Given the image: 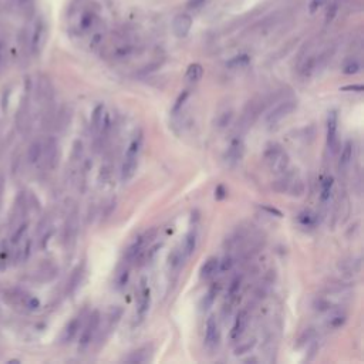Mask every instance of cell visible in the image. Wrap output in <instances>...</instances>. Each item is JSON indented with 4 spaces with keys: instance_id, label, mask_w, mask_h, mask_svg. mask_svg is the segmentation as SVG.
Listing matches in <instances>:
<instances>
[{
    "instance_id": "obj_36",
    "label": "cell",
    "mask_w": 364,
    "mask_h": 364,
    "mask_svg": "<svg viewBox=\"0 0 364 364\" xmlns=\"http://www.w3.org/2000/svg\"><path fill=\"white\" fill-rule=\"evenodd\" d=\"M81 276H83V269L79 266L74 272H73V275H71L70 277V282H69V292H70V293H73V292L76 290V287L80 284Z\"/></svg>"
},
{
    "instance_id": "obj_20",
    "label": "cell",
    "mask_w": 364,
    "mask_h": 364,
    "mask_svg": "<svg viewBox=\"0 0 364 364\" xmlns=\"http://www.w3.org/2000/svg\"><path fill=\"white\" fill-rule=\"evenodd\" d=\"M150 306H151V290L148 287H144L141 296H140V304H138V309H137V314H138L140 321L145 319L147 313L150 310Z\"/></svg>"
},
{
    "instance_id": "obj_47",
    "label": "cell",
    "mask_w": 364,
    "mask_h": 364,
    "mask_svg": "<svg viewBox=\"0 0 364 364\" xmlns=\"http://www.w3.org/2000/svg\"><path fill=\"white\" fill-rule=\"evenodd\" d=\"M3 191H5V184H3V178L0 177V208H2V201H3Z\"/></svg>"
},
{
    "instance_id": "obj_19",
    "label": "cell",
    "mask_w": 364,
    "mask_h": 364,
    "mask_svg": "<svg viewBox=\"0 0 364 364\" xmlns=\"http://www.w3.org/2000/svg\"><path fill=\"white\" fill-rule=\"evenodd\" d=\"M81 326V320L80 317H74L73 320H70L67 323V326L64 327L62 333V337H60V341L62 343H70L74 340V337L77 336L79 330H80Z\"/></svg>"
},
{
    "instance_id": "obj_41",
    "label": "cell",
    "mask_w": 364,
    "mask_h": 364,
    "mask_svg": "<svg viewBox=\"0 0 364 364\" xmlns=\"http://www.w3.org/2000/svg\"><path fill=\"white\" fill-rule=\"evenodd\" d=\"M326 3H327V0H311L310 5H309V12L313 15V13H316L321 6H324Z\"/></svg>"
},
{
    "instance_id": "obj_37",
    "label": "cell",
    "mask_w": 364,
    "mask_h": 364,
    "mask_svg": "<svg viewBox=\"0 0 364 364\" xmlns=\"http://www.w3.org/2000/svg\"><path fill=\"white\" fill-rule=\"evenodd\" d=\"M346 320L347 316L346 314H343V313L333 314L329 320V327H331V329H338V327H341V326L346 323Z\"/></svg>"
},
{
    "instance_id": "obj_3",
    "label": "cell",
    "mask_w": 364,
    "mask_h": 364,
    "mask_svg": "<svg viewBox=\"0 0 364 364\" xmlns=\"http://www.w3.org/2000/svg\"><path fill=\"white\" fill-rule=\"evenodd\" d=\"M142 142H144V135L140 131V133L134 135L128 148H127L124 162H123V167H121V182L123 184L130 182L135 175V171L138 167V157H140V152H141L142 148Z\"/></svg>"
},
{
    "instance_id": "obj_24",
    "label": "cell",
    "mask_w": 364,
    "mask_h": 364,
    "mask_svg": "<svg viewBox=\"0 0 364 364\" xmlns=\"http://www.w3.org/2000/svg\"><path fill=\"white\" fill-rule=\"evenodd\" d=\"M204 76V67L199 63H192L189 64L185 73V80L188 83H198Z\"/></svg>"
},
{
    "instance_id": "obj_39",
    "label": "cell",
    "mask_w": 364,
    "mask_h": 364,
    "mask_svg": "<svg viewBox=\"0 0 364 364\" xmlns=\"http://www.w3.org/2000/svg\"><path fill=\"white\" fill-rule=\"evenodd\" d=\"M233 265H235V259L231 255H226L222 260H219V272H228L233 267Z\"/></svg>"
},
{
    "instance_id": "obj_34",
    "label": "cell",
    "mask_w": 364,
    "mask_h": 364,
    "mask_svg": "<svg viewBox=\"0 0 364 364\" xmlns=\"http://www.w3.org/2000/svg\"><path fill=\"white\" fill-rule=\"evenodd\" d=\"M30 252H32V240L27 239L26 242L22 245L20 250H18L16 259H19V262H25V260H27L29 256H30Z\"/></svg>"
},
{
    "instance_id": "obj_7",
    "label": "cell",
    "mask_w": 364,
    "mask_h": 364,
    "mask_svg": "<svg viewBox=\"0 0 364 364\" xmlns=\"http://www.w3.org/2000/svg\"><path fill=\"white\" fill-rule=\"evenodd\" d=\"M98 327H100V313L93 311L80 334V341H79V351L80 353H84V351L89 350V347L91 346L93 340L97 334Z\"/></svg>"
},
{
    "instance_id": "obj_8",
    "label": "cell",
    "mask_w": 364,
    "mask_h": 364,
    "mask_svg": "<svg viewBox=\"0 0 364 364\" xmlns=\"http://www.w3.org/2000/svg\"><path fill=\"white\" fill-rule=\"evenodd\" d=\"M296 108H297L296 100H284L279 106H276L269 111V114L266 116V124L269 127H275L280 121H283L284 118L290 116L293 111H296Z\"/></svg>"
},
{
    "instance_id": "obj_28",
    "label": "cell",
    "mask_w": 364,
    "mask_h": 364,
    "mask_svg": "<svg viewBox=\"0 0 364 364\" xmlns=\"http://www.w3.org/2000/svg\"><path fill=\"white\" fill-rule=\"evenodd\" d=\"M249 63H250V56L243 53V54H238V56H235V57H232L226 66L231 67V69H242V67H246Z\"/></svg>"
},
{
    "instance_id": "obj_26",
    "label": "cell",
    "mask_w": 364,
    "mask_h": 364,
    "mask_svg": "<svg viewBox=\"0 0 364 364\" xmlns=\"http://www.w3.org/2000/svg\"><path fill=\"white\" fill-rule=\"evenodd\" d=\"M121 317H123V309H121L120 306H116V307H113V309L110 310L108 316H107V327H106L107 334L116 327Z\"/></svg>"
},
{
    "instance_id": "obj_30",
    "label": "cell",
    "mask_w": 364,
    "mask_h": 364,
    "mask_svg": "<svg viewBox=\"0 0 364 364\" xmlns=\"http://www.w3.org/2000/svg\"><path fill=\"white\" fill-rule=\"evenodd\" d=\"M341 69H343L344 74H357L358 71L361 70V64L357 59H348L344 62Z\"/></svg>"
},
{
    "instance_id": "obj_17",
    "label": "cell",
    "mask_w": 364,
    "mask_h": 364,
    "mask_svg": "<svg viewBox=\"0 0 364 364\" xmlns=\"http://www.w3.org/2000/svg\"><path fill=\"white\" fill-rule=\"evenodd\" d=\"M29 116H30V103H29V96H27L26 91L25 97L22 98L18 116H16V125H18L20 131H23L27 127V124H29Z\"/></svg>"
},
{
    "instance_id": "obj_29",
    "label": "cell",
    "mask_w": 364,
    "mask_h": 364,
    "mask_svg": "<svg viewBox=\"0 0 364 364\" xmlns=\"http://www.w3.org/2000/svg\"><path fill=\"white\" fill-rule=\"evenodd\" d=\"M185 260L184 255H182V250L179 249H174V252L169 255L168 258V265L171 267V270H177L178 267L182 265V262Z\"/></svg>"
},
{
    "instance_id": "obj_12",
    "label": "cell",
    "mask_w": 364,
    "mask_h": 364,
    "mask_svg": "<svg viewBox=\"0 0 364 364\" xmlns=\"http://www.w3.org/2000/svg\"><path fill=\"white\" fill-rule=\"evenodd\" d=\"M337 128H338V116L337 111L331 110L327 117V147L331 152H336L338 145L337 138Z\"/></svg>"
},
{
    "instance_id": "obj_48",
    "label": "cell",
    "mask_w": 364,
    "mask_h": 364,
    "mask_svg": "<svg viewBox=\"0 0 364 364\" xmlns=\"http://www.w3.org/2000/svg\"><path fill=\"white\" fill-rule=\"evenodd\" d=\"M343 90H357V91H363V86H361V84H357V86H347V87H343Z\"/></svg>"
},
{
    "instance_id": "obj_15",
    "label": "cell",
    "mask_w": 364,
    "mask_h": 364,
    "mask_svg": "<svg viewBox=\"0 0 364 364\" xmlns=\"http://www.w3.org/2000/svg\"><path fill=\"white\" fill-rule=\"evenodd\" d=\"M248 321H249L248 311L240 310L239 313H238V316H236V319H235L233 326H232V330H231L232 341H238V340L243 336L245 330H246V327H248Z\"/></svg>"
},
{
    "instance_id": "obj_23",
    "label": "cell",
    "mask_w": 364,
    "mask_h": 364,
    "mask_svg": "<svg viewBox=\"0 0 364 364\" xmlns=\"http://www.w3.org/2000/svg\"><path fill=\"white\" fill-rule=\"evenodd\" d=\"M104 106L103 104H98L93 114H91V131L94 134H100L101 131V127H103V121H104Z\"/></svg>"
},
{
    "instance_id": "obj_25",
    "label": "cell",
    "mask_w": 364,
    "mask_h": 364,
    "mask_svg": "<svg viewBox=\"0 0 364 364\" xmlns=\"http://www.w3.org/2000/svg\"><path fill=\"white\" fill-rule=\"evenodd\" d=\"M150 354H151L150 348L148 347H142V348L137 350V351H133L128 357H125L124 361H127V363H145V361L150 360Z\"/></svg>"
},
{
    "instance_id": "obj_32",
    "label": "cell",
    "mask_w": 364,
    "mask_h": 364,
    "mask_svg": "<svg viewBox=\"0 0 364 364\" xmlns=\"http://www.w3.org/2000/svg\"><path fill=\"white\" fill-rule=\"evenodd\" d=\"M188 97H189V91L188 90H184L179 96H178V98L175 100V103H174V106H172V116H177L178 113L182 110V107H184V104L187 103V100Z\"/></svg>"
},
{
    "instance_id": "obj_43",
    "label": "cell",
    "mask_w": 364,
    "mask_h": 364,
    "mask_svg": "<svg viewBox=\"0 0 364 364\" xmlns=\"http://www.w3.org/2000/svg\"><path fill=\"white\" fill-rule=\"evenodd\" d=\"M231 118H232V113H223L218 124H219V127H226V125L231 123Z\"/></svg>"
},
{
    "instance_id": "obj_5",
    "label": "cell",
    "mask_w": 364,
    "mask_h": 364,
    "mask_svg": "<svg viewBox=\"0 0 364 364\" xmlns=\"http://www.w3.org/2000/svg\"><path fill=\"white\" fill-rule=\"evenodd\" d=\"M265 160L270 169L276 174H284L289 168V157L277 144H272L270 147H267L265 151Z\"/></svg>"
},
{
    "instance_id": "obj_21",
    "label": "cell",
    "mask_w": 364,
    "mask_h": 364,
    "mask_svg": "<svg viewBox=\"0 0 364 364\" xmlns=\"http://www.w3.org/2000/svg\"><path fill=\"white\" fill-rule=\"evenodd\" d=\"M219 272V259L218 258H209L206 259L204 265L201 266L199 270V277L201 279H211L213 276Z\"/></svg>"
},
{
    "instance_id": "obj_22",
    "label": "cell",
    "mask_w": 364,
    "mask_h": 364,
    "mask_svg": "<svg viewBox=\"0 0 364 364\" xmlns=\"http://www.w3.org/2000/svg\"><path fill=\"white\" fill-rule=\"evenodd\" d=\"M196 243H198V235L192 229V231L188 232L185 239H184V245H182V255H184V258H189L195 252Z\"/></svg>"
},
{
    "instance_id": "obj_14",
    "label": "cell",
    "mask_w": 364,
    "mask_h": 364,
    "mask_svg": "<svg viewBox=\"0 0 364 364\" xmlns=\"http://www.w3.org/2000/svg\"><path fill=\"white\" fill-rule=\"evenodd\" d=\"M242 157H243V141L238 135V137H235L232 140L231 145H229L228 151L225 154V161H226L228 165L233 167V165H236L242 160Z\"/></svg>"
},
{
    "instance_id": "obj_33",
    "label": "cell",
    "mask_w": 364,
    "mask_h": 364,
    "mask_svg": "<svg viewBox=\"0 0 364 364\" xmlns=\"http://www.w3.org/2000/svg\"><path fill=\"white\" fill-rule=\"evenodd\" d=\"M255 346H256V340H255V338L248 340V341L242 343V344H239V346L235 348V355L248 354V353H250V351L255 348Z\"/></svg>"
},
{
    "instance_id": "obj_38",
    "label": "cell",
    "mask_w": 364,
    "mask_h": 364,
    "mask_svg": "<svg viewBox=\"0 0 364 364\" xmlns=\"http://www.w3.org/2000/svg\"><path fill=\"white\" fill-rule=\"evenodd\" d=\"M299 222L304 226H313L316 223V215L311 212H303L299 215Z\"/></svg>"
},
{
    "instance_id": "obj_2",
    "label": "cell",
    "mask_w": 364,
    "mask_h": 364,
    "mask_svg": "<svg viewBox=\"0 0 364 364\" xmlns=\"http://www.w3.org/2000/svg\"><path fill=\"white\" fill-rule=\"evenodd\" d=\"M47 42V23L43 16L37 15L30 19L25 30V47L27 53L39 56Z\"/></svg>"
},
{
    "instance_id": "obj_44",
    "label": "cell",
    "mask_w": 364,
    "mask_h": 364,
    "mask_svg": "<svg viewBox=\"0 0 364 364\" xmlns=\"http://www.w3.org/2000/svg\"><path fill=\"white\" fill-rule=\"evenodd\" d=\"M226 194H228V191L225 189L223 185H218L216 189H215V198H216V199H223V198L226 196Z\"/></svg>"
},
{
    "instance_id": "obj_16",
    "label": "cell",
    "mask_w": 364,
    "mask_h": 364,
    "mask_svg": "<svg viewBox=\"0 0 364 364\" xmlns=\"http://www.w3.org/2000/svg\"><path fill=\"white\" fill-rule=\"evenodd\" d=\"M42 157H43V141L36 140L27 148V164L32 165V167H36V165L42 164Z\"/></svg>"
},
{
    "instance_id": "obj_6",
    "label": "cell",
    "mask_w": 364,
    "mask_h": 364,
    "mask_svg": "<svg viewBox=\"0 0 364 364\" xmlns=\"http://www.w3.org/2000/svg\"><path fill=\"white\" fill-rule=\"evenodd\" d=\"M155 232H157L155 229H150V231L144 232L138 238H135V240L125 250V259L128 260V263L140 259V256L145 252V249L148 248V245L151 243L152 239L155 238Z\"/></svg>"
},
{
    "instance_id": "obj_35",
    "label": "cell",
    "mask_w": 364,
    "mask_h": 364,
    "mask_svg": "<svg viewBox=\"0 0 364 364\" xmlns=\"http://www.w3.org/2000/svg\"><path fill=\"white\" fill-rule=\"evenodd\" d=\"M130 277V269L128 267H123L118 273L116 275V287L117 289H123Z\"/></svg>"
},
{
    "instance_id": "obj_13",
    "label": "cell",
    "mask_w": 364,
    "mask_h": 364,
    "mask_svg": "<svg viewBox=\"0 0 364 364\" xmlns=\"http://www.w3.org/2000/svg\"><path fill=\"white\" fill-rule=\"evenodd\" d=\"M219 337H221V333H219L218 321L213 316H211L205 324V346L213 348L219 343Z\"/></svg>"
},
{
    "instance_id": "obj_18",
    "label": "cell",
    "mask_w": 364,
    "mask_h": 364,
    "mask_svg": "<svg viewBox=\"0 0 364 364\" xmlns=\"http://www.w3.org/2000/svg\"><path fill=\"white\" fill-rule=\"evenodd\" d=\"M353 157H354V144H353L351 140H348L343 145V150H341V154H340V161H338L340 172H346L347 168L351 164V161H353Z\"/></svg>"
},
{
    "instance_id": "obj_27",
    "label": "cell",
    "mask_w": 364,
    "mask_h": 364,
    "mask_svg": "<svg viewBox=\"0 0 364 364\" xmlns=\"http://www.w3.org/2000/svg\"><path fill=\"white\" fill-rule=\"evenodd\" d=\"M218 292H219V286L213 284L212 287L208 290V293L205 294L204 299H202V303H201V310L206 311L212 307V304H213V302H215V297H216Z\"/></svg>"
},
{
    "instance_id": "obj_11",
    "label": "cell",
    "mask_w": 364,
    "mask_h": 364,
    "mask_svg": "<svg viewBox=\"0 0 364 364\" xmlns=\"http://www.w3.org/2000/svg\"><path fill=\"white\" fill-rule=\"evenodd\" d=\"M192 23L194 20L191 18V15L188 13H178L177 16L172 20V32L177 36L178 39H185L191 29H192Z\"/></svg>"
},
{
    "instance_id": "obj_45",
    "label": "cell",
    "mask_w": 364,
    "mask_h": 364,
    "mask_svg": "<svg viewBox=\"0 0 364 364\" xmlns=\"http://www.w3.org/2000/svg\"><path fill=\"white\" fill-rule=\"evenodd\" d=\"M13 2L20 9H29L32 6V3H33V0H13Z\"/></svg>"
},
{
    "instance_id": "obj_46",
    "label": "cell",
    "mask_w": 364,
    "mask_h": 364,
    "mask_svg": "<svg viewBox=\"0 0 364 364\" xmlns=\"http://www.w3.org/2000/svg\"><path fill=\"white\" fill-rule=\"evenodd\" d=\"M262 208H263L265 211H267V212H269V213H272V215H276L277 218H282V216H283V213L280 212L279 209H276V208H272V206H267V205H263Z\"/></svg>"
},
{
    "instance_id": "obj_1",
    "label": "cell",
    "mask_w": 364,
    "mask_h": 364,
    "mask_svg": "<svg viewBox=\"0 0 364 364\" xmlns=\"http://www.w3.org/2000/svg\"><path fill=\"white\" fill-rule=\"evenodd\" d=\"M67 29L76 37H89L104 32L101 9L94 0H73L67 9Z\"/></svg>"
},
{
    "instance_id": "obj_4",
    "label": "cell",
    "mask_w": 364,
    "mask_h": 364,
    "mask_svg": "<svg viewBox=\"0 0 364 364\" xmlns=\"http://www.w3.org/2000/svg\"><path fill=\"white\" fill-rule=\"evenodd\" d=\"M137 50H138V45L135 39L130 33L124 32L117 37V42L111 50V57L114 60H125L137 53Z\"/></svg>"
},
{
    "instance_id": "obj_9",
    "label": "cell",
    "mask_w": 364,
    "mask_h": 364,
    "mask_svg": "<svg viewBox=\"0 0 364 364\" xmlns=\"http://www.w3.org/2000/svg\"><path fill=\"white\" fill-rule=\"evenodd\" d=\"M42 164L47 169H54L59 164V142L54 137H49L43 141Z\"/></svg>"
},
{
    "instance_id": "obj_42",
    "label": "cell",
    "mask_w": 364,
    "mask_h": 364,
    "mask_svg": "<svg viewBox=\"0 0 364 364\" xmlns=\"http://www.w3.org/2000/svg\"><path fill=\"white\" fill-rule=\"evenodd\" d=\"M205 2H206V0H188L187 2L188 9H192V10L199 9V8H202V6H204Z\"/></svg>"
},
{
    "instance_id": "obj_10",
    "label": "cell",
    "mask_w": 364,
    "mask_h": 364,
    "mask_svg": "<svg viewBox=\"0 0 364 364\" xmlns=\"http://www.w3.org/2000/svg\"><path fill=\"white\" fill-rule=\"evenodd\" d=\"M77 232H79V213L77 209L74 208L67 219H66V225H64V243L67 248H70L74 245L76 238H77Z\"/></svg>"
},
{
    "instance_id": "obj_40",
    "label": "cell",
    "mask_w": 364,
    "mask_h": 364,
    "mask_svg": "<svg viewBox=\"0 0 364 364\" xmlns=\"http://www.w3.org/2000/svg\"><path fill=\"white\" fill-rule=\"evenodd\" d=\"M337 10L338 8L336 3H331V5H330L329 10H327V13H326V25H330V23L334 20L336 15H337Z\"/></svg>"
},
{
    "instance_id": "obj_31",
    "label": "cell",
    "mask_w": 364,
    "mask_h": 364,
    "mask_svg": "<svg viewBox=\"0 0 364 364\" xmlns=\"http://www.w3.org/2000/svg\"><path fill=\"white\" fill-rule=\"evenodd\" d=\"M333 185H334L333 177H327L321 182V199L323 201H329L330 199L331 191H333Z\"/></svg>"
}]
</instances>
